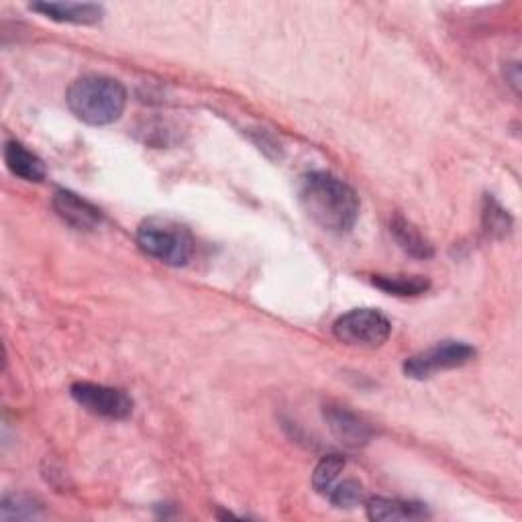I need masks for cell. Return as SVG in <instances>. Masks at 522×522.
Instances as JSON below:
<instances>
[{"mask_svg":"<svg viewBox=\"0 0 522 522\" xmlns=\"http://www.w3.org/2000/svg\"><path fill=\"white\" fill-rule=\"evenodd\" d=\"M304 213L329 233H349L359 219V196L329 172H308L298 182Z\"/></svg>","mask_w":522,"mask_h":522,"instance_id":"obj_1","label":"cell"},{"mask_svg":"<svg viewBox=\"0 0 522 522\" xmlns=\"http://www.w3.org/2000/svg\"><path fill=\"white\" fill-rule=\"evenodd\" d=\"M66 102L82 123L104 127L119 121L125 113L127 90L109 76H84L70 86Z\"/></svg>","mask_w":522,"mask_h":522,"instance_id":"obj_2","label":"cell"},{"mask_svg":"<svg viewBox=\"0 0 522 522\" xmlns=\"http://www.w3.org/2000/svg\"><path fill=\"white\" fill-rule=\"evenodd\" d=\"M137 245L149 257L166 266H186L194 255V241L190 233L166 219H147L137 229Z\"/></svg>","mask_w":522,"mask_h":522,"instance_id":"obj_3","label":"cell"},{"mask_svg":"<svg viewBox=\"0 0 522 522\" xmlns=\"http://www.w3.org/2000/svg\"><path fill=\"white\" fill-rule=\"evenodd\" d=\"M392 333L390 321L374 308H355L347 315L339 317L333 325V335L337 341L351 347H380L388 341Z\"/></svg>","mask_w":522,"mask_h":522,"instance_id":"obj_4","label":"cell"},{"mask_svg":"<svg viewBox=\"0 0 522 522\" xmlns=\"http://www.w3.org/2000/svg\"><path fill=\"white\" fill-rule=\"evenodd\" d=\"M476 357V349L463 341H443L404 361V374L412 380H429L441 372L457 370Z\"/></svg>","mask_w":522,"mask_h":522,"instance_id":"obj_5","label":"cell"},{"mask_svg":"<svg viewBox=\"0 0 522 522\" xmlns=\"http://www.w3.org/2000/svg\"><path fill=\"white\" fill-rule=\"evenodd\" d=\"M72 398L90 414L109 421H125L133 412V400L119 388L92 382H76L70 388Z\"/></svg>","mask_w":522,"mask_h":522,"instance_id":"obj_6","label":"cell"},{"mask_svg":"<svg viewBox=\"0 0 522 522\" xmlns=\"http://www.w3.org/2000/svg\"><path fill=\"white\" fill-rule=\"evenodd\" d=\"M51 204H54L58 217L78 231H94L102 223L100 208L72 190H56Z\"/></svg>","mask_w":522,"mask_h":522,"instance_id":"obj_7","label":"cell"},{"mask_svg":"<svg viewBox=\"0 0 522 522\" xmlns=\"http://www.w3.org/2000/svg\"><path fill=\"white\" fill-rule=\"evenodd\" d=\"M325 419L331 433L347 447H363L374 437V429L345 406H327Z\"/></svg>","mask_w":522,"mask_h":522,"instance_id":"obj_8","label":"cell"},{"mask_svg":"<svg viewBox=\"0 0 522 522\" xmlns=\"http://www.w3.org/2000/svg\"><path fill=\"white\" fill-rule=\"evenodd\" d=\"M31 11L68 25H94L104 17V9L92 3H33Z\"/></svg>","mask_w":522,"mask_h":522,"instance_id":"obj_9","label":"cell"},{"mask_svg":"<svg viewBox=\"0 0 522 522\" xmlns=\"http://www.w3.org/2000/svg\"><path fill=\"white\" fill-rule=\"evenodd\" d=\"M5 164L13 176L25 182H43L47 176L45 164L33 151H29L19 141H7L5 145Z\"/></svg>","mask_w":522,"mask_h":522,"instance_id":"obj_10","label":"cell"},{"mask_svg":"<svg viewBox=\"0 0 522 522\" xmlns=\"http://www.w3.org/2000/svg\"><path fill=\"white\" fill-rule=\"evenodd\" d=\"M368 516L372 520L384 522V520H419V518H427L429 512L425 508V504L419 502H406V500H392V498H370L368 500Z\"/></svg>","mask_w":522,"mask_h":522,"instance_id":"obj_11","label":"cell"},{"mask_svg":"<svg viewBox=\"0 0 522 522\" xmlns=\"http://www.w3.org/2000/svg\"><path fill=\"white\" fill-rule=\"evenodd\" d=\"M390 231L396 239V243L400 245L402 251H406L408 255L416 257V259H429L433 257L435 249L431 245V241L416 229L410 221H406L404 217H394Z\"/></svg>","mask_w":522,"mask_h":522,"instance_id":"obj_12","label":"cell"},{"mask_svg":"<svg viewBox=\"0 0 522 522\" xmlns=\"http://www.w3.org/2000/svg\"><path fill=\"white\" fill-rule=\"evenodd\" d=\"M374 286L392 296H421L431 288L425 276H374Z\"/></svg>","mask_w":522,"mask_h":522,"instance_id":"obj_13","label":"cell"},{"mask_svg":"<svg viewBox=\"0 0 522 522\" xmlns=\"http://www.w3.org/2000/svg\"><path fill=\"white\" fill-rule=\"evenodd\" d=\"M43 512V504L29 494H11L3 498L0 504V520H31L39 518Z\"/></svg>","mask_w":522,"mask_h":522,"instance_id":"obj_14","label":"cell"},{"mask_svg":"<svg viewBox=\"0 0 522 522\" xmlns=\"http://www.w3.org/2000/svg\"><path fill=\"white\" fill-rule=\"evenodd\" d=\"M345 469V457L343 455H327L319 461L315 474H312V486L319 494L329 496L333 490L339 474Z\"/></svg>","mask_w":522,"mask_h":522,"instance_id":"obj_15","label":"cell"},{"mask_svg":"<svg viewBox=\"0 0 522 522\" xmlns=\"http://www.w3.org/2000/svg\"><path fill=\"white\" fill-rule=\"evenodd\" d=\"M484 229L490 237H496V239H502L510 233L512 229V219L510 215L504 211V208L490 196H486L484 200Z\"/></svg>","mask_w":522,"mask_h":522,"instance_id":"obj_16","label":"cell"},{"mask_svg":"<svg viewBox=\"0 0 522 522\" xmlns=\"http://www.w3.org/2000/svg\"><path fill=\"white\" fill-rule=\"evenodd\" d=\"M329 500L337 508H355L363 504V488L355 480H345L343 484H335L329 492Z\"/></svg>","mask_w":522,"mask_h":522,"instance_id":"obj_17","label":"cell"},{"mask_svg":"<svg viewBox=\"0 0 522 522\" xmlns=\"http://www.w3.org/2000/svg\"><path fill=\"white\" fill-rule=\"evenodd\" d=\"M504 74H506L508 84L514 88V92H518V90H520V68H518V64H516V62H514V64H508Z\"/></svg>","mask_w":522,"mask_h":522,"instance_id":"obj_18","label":"cell"}]
</instances>
